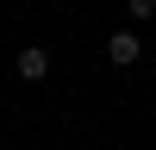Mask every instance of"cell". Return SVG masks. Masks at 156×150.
I'll return each mask as SVG.
<instances>
[{
  "instance_id": "1",
  "label": "cell",
  "mask_w": 156,
  "mask_h": 150,
  "mask_svg": "<svg viewBox=\"0 0 156 150\" xmlns=\"http://www.w3.org/2000/svg\"><path fill=\"white\" fill-rule=\"evenodd\" d=\"M106 62H112V69H137V62H144V38H137V25H119V31L106 38Z\"/></svg>"
},
{
  "instance_id": "2",
  "label": "cell",
  "mask_w": 156,
  "mask_h": 150,
  "mask_svg": "<svg viewBox=\"0 0 156 150\" xmlns=\"http://www.w3.org/2000/svg\"><path fill=\"white\" fill-rule=\"evenodd\" d=\"M44 75H50V50L44 44H25L19 50V81H44Z\"/></svg>"
},
{
  "instance_id": "3",
  "label": "cell",
  "mask_w": 156,
  "mask_h": 150,
  "mask_svg": "<svg viewBox=\"0 0 156 150\" xmlns=\"http://www.w3.org/2000/svg\"><path fill=\"white\" fill-rule=\"evenodd\" d=\"M125 19H156V0H125Z\"/></svg>"
}]
</instances>
